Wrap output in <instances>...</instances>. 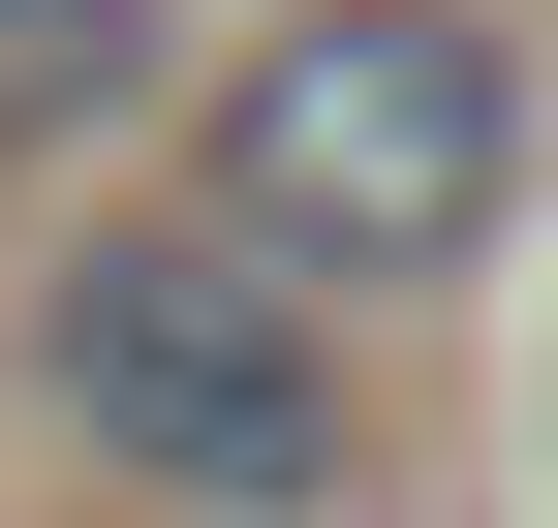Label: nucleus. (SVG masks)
Returning <instances> with one entry per match:
<instances>
[{
    "mask_svg": "<svg viewBox=\"0 0 558 528\" xmlns=\"http://www.w3.org/2000/svg\"><path fill=\"white\" fill-rule=\"evenodd\" d=\"M497 187H527V32H465V0H311L218 62V249H279L311 311L465 280Z\"/></svg>",
    "mask_w": 558,
    "mask_h": 528,
    "instance_id": "obj_1",
    "label": "nucleus"
},
{
    "mask_svg": "<svg viewBox=\"0 0 558 528\" xmlns=\"http://www.w3.org/2000/svg\"><path fill=\"white\" fill-rule=\"evenodd\" d=\"M32 405L124 497H186V528H311L341 497V311L279 249H218V218H94L32 280Z\"/></svg>",
    "mask_w": 558,
    "mask_h": 528,
    "instance_id": "obj_2",
    "label": "nucleus"
},
{
    "mask_svg": "<svg viewBox=\"0 0 558 528\" xmlns=\"http://www.w3.org/2000/svg\"><path fill=\"white\" fill-rule=\"evenodd\" d=\"M156 94H186V32H156V0H0V187H62V156H124Z\"/></svg>",
    "mask_w": 558,
    "mask_h": 528,
    "instance_id": "obj_3",
    "label": "nucleus"
}]
</instances>
